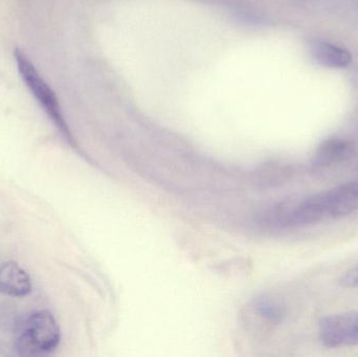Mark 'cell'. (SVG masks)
<instances>
[{
  "instance_id": "cell-1",
  "label": "cell",
  "mask_w": 358,
  "mask_h": 357,
  "mask_svg": "<svg viewBox=\"0 0 358 357\" xmlns=\"http://www.w3.org/2000/svg\"><path fill=\"white\" fill-rule=\"evenodd\" d=\"M358 210V182H349L302 199L286 201L266 214L267 224L278 228L313 226L341 219Z\"/></svg>"
},
{
  "instance_id": "cell-2",
  "label": "cell",
  "mask_w": 358,
  "mask_h": 357,
  "mask_svg": "<svg viewBox=\"0 0 358 357\" xmlns=\"http://www.w3.org/2000/svg\"><path fill=\"white\" fill-rule=\"evenodd\" d=\"M60 340L55 316L48 310H38L21 323L15 337V351L21 356H48L57 349Z\"/></svg>"
},
{
  "instance_id": "cell-3",
  "label": "cell",
  "mask_w": 358,
  "mask_h": 357,
  "mask_svg": "<svg viewBox=\"0 0 358 357\" xmlns=\"http://www.w3.org/2000/svg\"><path fill=\"white\" fill-rule=\"evenodd\" d=\"M15 61L18 67L19 73L22 78L24 83L27 84L29 92L33 94L34 98L37 101L44 112L48 115V119L52 122L57 129L62 134L63 138L69 142V144L75 149H78L77 144L65 123L64 117L61 113L60 107H59L58 100L55 96L54 92L50 87L45 80L42 75H40L31 59L19 50H15Z\"/></svg>"
},
{
  "instance_id": "cell-4",
  "label": "cell",
  "mask_w": 358,
  "mask_h": 357,
  "mask_svg": "<svg viewBox=\"0 0 358 357\" xmlns=\"http://www.w3.org/2000/svg\"><path fill=\"white\" fill-rule=\"evenodd\" d=\"M320 340L327 348L358 345V312H343L320 321Z\"/></svg>"
},
{
  "instance_id": "cell-5",
  "label": "cell",
  "mask_w": 358,
  "mask_h": 357,
  "mask_svg": "<svg viewBox=\"0 0 358 357\" xmlns=\"http://www.w3.org/2000/svg\"><path fill=\"white\" fill-rule=\"evenodd\" d=\"M353 144L346 138H334L324 140L313 154L311 159V170L313 172H321L330 169L346 161L353 152Z\"/></svg>"
},
{
  "instance_id": "cell-6",
  "label": "cell",
  "mask_w": 358,
  "mask_h": 357,
  "mask_svg": "<svg viewBox=\"0 0 358 357\" xmlns=\"http://www.w3.org/2000/svg\"><path fill=\"white\" fill-rule=\"evenodd\" d=\"M31 277L16 262H0V295L23 298L31 293Z\"/></svg>"
},
{
  "instance_id": "cell-7",
  "label": "cell",
  "mask_w": 358,
  "mask_h": 357,
  "mask_svg": "<svg viewBox=\"0 0 358 357\" xmlns=\"http://www.w3.org/2000/svg\"><path fill=\"white\" fill-rule=\"evenodd\" d=\"M311 54L319 64L329 68H345L352 61L348 50L328 42H313Z\"/></svg>"
},
{
  "instance_id": "cell-8",
  "label": "cell",
  "mask_w": 358,
  "mask_h": 357,
  "mask_svg": "<svg viewBox=\"0 0 358 357\" xmlns=\"http://www.w3.org/2000/svg\"><path fill=\"white\" fill-rule=\"evenodd\" d=\"M341 285L346 289H358V264L342 277Z\"/></svg>"
}]
</instances>
